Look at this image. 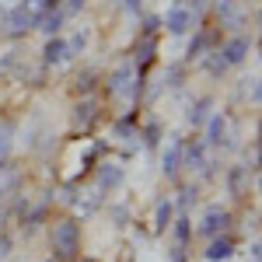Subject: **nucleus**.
<instances>
[{"mask_svg": "<svg viewBox=\"0 0 262 262\" xmlns=\"http://www.w3.org/2000/svg\"><path fill=\"white\" fill-rule=\"evenodd\" d=\"M49 248L56 262H74L81 255V224L74 217H63L49 227Z\"/></svg>", "mask_w": 262, "mask_h": 262, "instance_id": "nucleus-1", "label": "nucleus"}, {"mask_svg": "<svg viewBox=\"0 0 262 262\" xmlns=\"http://www.w3.org/2000/svg\"><path fill=\"white\" fill-rule=\"evenodd\" d=\"M161 25H164V32H168V35H175V39L189 35L196 25H203V4L171 0V4L164 7V14H161Z\"/></svg>", "mask_w": 262, "mask_h": 262, "instance_id": "nucleus-2", "label": "nucleus"}, {"mask_svg": "<svg viewBox=\"0 0 262 262\" xmlns=\"http://www.w3.org/2000/svg\"><path fill=\"white\" fill-rule=\"evenodd\" d=\"M203 143L210 150H234L238 147V137L231 133V116L227 112H213L203 122Z\"/></svg>", "mask_w": 262, "mask_h": 262, "instance_id": "nucleus-3", "label": "nucleus"}, {"mask_svg": "<svg viewBox=\"0 0 262 262\" xmlns=\"http://www.w3.org/2000/svg\"><path fill=\"white\" fill-rule=\"evenodd\" d=\"M231 224H234V213H231L227 206H221V203H210L192 231L203 234V238H217V234H227V231H231Z\"/></svg>", "mask_w": 262, "mask_h": 262, "instance_id": "nucleus-4", "label": "nucleus"}, {"mask_svg": "<svg viewBox=\"0 0 262 262\" xmlns=\"http://www.w3.org/2000/svg\"><path fill=\"white\" fill-rule=\"evenodd\" d=\"M221 46V28H213V25H196L192 28V39H189V49H185V60H200L206 53H213Z\"/></svg>", "mask_w": 262, "mask_h": 262, "instance_id": "nucleus-5", "label": "nucleus"}, {"mask_svg": "<svg viewBox=\"0 0 262 262\" xmlns=\"http://www.w3.org/2000/svg\"><path fill=\"white\" fill-rule=\"evenodd\" d=\"M252 46H255V39H252V35L234 32L231 39H224L221 46H217V53L224 56V63H227V67H245V63H248V53H252Z\"/></svg>", "mask_w": 262, "mask_h": 262, "instance_id": "nucleus-6", "label": "nucleus"}, {"mask_svg": "<svg viewBox=\"0 0 262 262\" xmlns=\"http://www.w3.org/2000/svg\"><path fill=\"white\" fill-rule=\"evenodd\" d=\"M210 7H213V18H217L221 28L238 32V28H245V21H248V11H245L242 0H213Z\"/></svg>", "mask_w": 262, "mask_h": 262, "instance_id": "nucleus-7", "label": "nucleus"}, {"mask_svg": "<svg viewBox=\"0 0 262 262\" xmlns=\"http://www.w3.org/2000/svg\"><path fill=\"white\" fill-rule=\"evenodd\" d=\"M122 182H126V168H122V161H98V168H95V189H98L101 196L122 189Z\"/></svg>", "mask_w": 262, "mask_h": 262, "instance_id": "nucleus-8", "label": "nucleus"}, {"mask_svg": "<svg viewBox=\"0 0 262 262\" xmlns=\"http://www.w3.org/2000/svg\"><path fill=\"white\" fill-rule=\"evenodd\" d=\"M0 18H4V32L11 35V39H25L32 28H35V11H25V7H11V11H0Z\"/></svg>", "mask_w": 262, "mask_h": 262, "instance_id": "nucleus-9", "label": "nucleus"}, {"mask_svg": "<svg viewBox=\"0 0 262 262\" xmlns=\"http://www.w3.org/2000/svg\"><path fill=\"white\" fill-rule=\"evenodd\" d=\"M70 60H74V53H70V46H67L63 35H49V39L42 42V53H39L42 70H49V67H67Z\"/></svg>", "mask_w": 262, "mask_h": 262, "instance_id": "nucleus-10", "label": "nucleus"}, {"mask_svg": "<svg viewBox=\"0 0 262 262\" xmlns=\"http://www.w3.org/2000/svg\"><path fill=\"white\" fill-rule=\"evenodd\" d=\"M98 119H101V101L95 98V95L81 98L77 105H74V112H70V126H74L77 133H88Z\"/></svg>", "mask_w": 262, "mask_h": 262, "instance_id": "nucleus-11", "label": "nucleus"}, {"mask_svg": "<svg viewBox=\"0 0 262 262\" xmlns=\"http://www.w3.org/2000/svg\"><path fill=\"white\" fill-rule=\"evenodd\" d=\"M259 175V168H248V164H231V168H224V189H227V196H245L248 192V182Z\"/></svg>", "mask_w": 262, "mask_h": 262, "instance_id": "nucleus-12", "label": "nucleus"}, {"mask_svg": "<svg viewBox=\"0 0 262 262\" xmlns=\"http://www.w3.org/2000/svg\"><path fill=\"white\" fill-rule=\"evenodd\" d=\"M206 161H210V147L203 143V137H192V140H185V147H182V168H189V171L203 175Z\"/></svg>", "mask_w": 262, "mask_h": 262, "instance_id": "nucleus-13", "label": "nucleus"}, {"mask_svg": "<svg viewBox=\"0 0 262 262\" xmlns=\"http://www.w3.org/2000/svg\"><path fill=\"white\" fill-rule=\"evenodd\" d=\"M234 252H238V242H234L231 234H217V238H206V252H203V259H206V262H231V259H234Z\"/></svg>", "mask_w": 262, "mask_h": 262, "instance_id": "nucleus-14", "label": "nucleus"}, {"mask_svg": "<svg viewBox=\"0 0 262 262\" xmlns=\"http://www.w3.org/2000/svg\"><path fill=\"white\" fill-rule=\"evenodd\" d=\"M182 147H185V140H182V137H171L168 147L161 150V175H164V179H179V171H182Z\"/></svg>", "mask_w": 262, "mask_h": 262, "instance_id": "nucleus-15", "label": "nucleus"}, {"mask_svg": "<svg viewBox=\"0 0 262 262\" xmlns=\"http://www.w3.org/2000/svg\"><path fill=\"white\" fill-rule=\"evenodd\" d=\"M217 112V98L213 95H200V98L189 105V112H185V122L192 126V129H203V122L210 119Z\"/></svg>", "mask_w": 262, "mask_h": 262, "instance_id": "nucleus-16", "label": "nucleus"}, {"mask_svg": "<svg viewBox=\"0 0 262 262\" xmlns=\"http://www.w3.org/2000/svg\"><path fill=\"white\" fill-rule=\"evenodd\" d=\"M175 203H171V196H161V200L154 203V217H150V227H154V234H164L168 227H171V221H175Z\"/></svg>", "mask_w": 262, "mask_h": 262, "instance_id": "nucleus-17", "label": "nucleus"}, {"mask_svg": "<svg viewBox=\"0 0 262 262\" xmlns=\"http://www.w3.org/2000/svg\"><path fill=\"white\" fill-rule=\"evenodd\" d=\"M200 192H203V182L196 179H189V182H179V196H175V210H179V213H189V206H196V203H200Z\"/></svg>", "mask_w": 262, "mask_h": 262, "instance_id": "nucleus-18", "label": "nucleus"}, {"mask_svg": "<svg viewBox=\"0 0 262 262\" xmlns=\"http://www.w3.org/2000/svg\"><path fill=\"white\" fill-rule=\"evenodd\" d=\"M46 221H49V206H46V203H39V206H28V210L21 213V234H25V238H32V234H35V231H39Z\"/></svg>", "mask_w": 262, "mask_h": 262, "instance_id": "nucleus-19", "label": "nucleus"}, {"mask_svg": "<svg viewBox=\"0 0 262 262\" xmlns=\"http://www.w3.org/2000/svg\"><path fill=\"white\" fill-rule=\"evenodd\" d=\"M63 21H67L63 11H35V28H39L46 39H49V35H60Z\"/></svg>", "mask_w": 262, "mask_h": 262, "instance_id": "nucleus-20", "label": "nucleus"}, {"mask_svg": "<svg viewBox=\"0 0 262 262\" xmlns=\"http://www.w3.org/2000/svg\"><path fill=\"white\" fill-rule=\"evenodd\" d=\"M137 140L147 147V150H158L164 140V126L161 119H150V122H143V126H137Z\"/></svg>", "mask_w": 262, "mask_h": 262, "instance_id": "nucleus-21", "label": "nucleus"}, {"mask_svg": "<svg viewBox=\"0 0 262 262\" xmlns=\"http://www.w3.org/2000/svg\"><path fill=\"white\" fill-rule=\"evenodd\" d=\"M101 84V74L95 70V67H88V70H81L77 77H74V95H81V98H88V95H95Z\"/></svg>", "mask_w": 262, "mask_h": 262, "instance_id": "nucleus-22", "label": "nucleus"}, {"mask_svg": "<svg viewBox=\"0 0 262 262\" xmlns=\"http://www.w3.org/2000/svg\"><path fill=\"white\" fill-rule=\"evenodd\" d=\"M168 231H171L175 245H185V248L192 245V234H196V231H192V217H189V213H175V221H171V227H168Z\"/></svg>", "mask_w": 262, "mask_h": 262, "instance_id": "nucleus-23", "label": "nucleus"}, {"mask_svg": "<svg viewBox=\"0 0 262 262\" xmlns=\"http://www.w3.org/2000/svg\"><path fill=\"white\" fill-rule=\"evenodd\" d=\"M158 81H161V88H168V91H179L182 84H185V63H168Z\"/></svg>", "mask_w": 262, "mask_h": 262, "instance_id": "nucleus-24", "label": "nucleus"}, {"mask_svg": "<svg viewBox=\"0 0 262 262\" xmlns=\"http://www.w3.org/2000/svg\"><path fill=\"white\" fill-rule=\"evenodd\" d=\"M14 133H18V122L0 119V161L11 158V150H14Z\"/></svg>", "mask_w": 262, "mask_h": 262, "instance_id": "nucleus-25", "label": "nucleus"}, {"mask_svg": "<svg viewBox=\"0 0 262 262\" xmlns=\"http://www.w3.org/2000/svg\"><path fill=\"white\" fill-rule=\"evenodd\" d=\"M203 67V70H206V74H210V77H217V81H221L224 74H227V70H231V67H227V63H224V56L221 53H217V49H213V53H206V56H200V60H196Z\"/></svg>", "mask_w": 262, "mask_h": 262, "instance_id": "nucleus-26", "label": "nucleus"}, {"mask_svg": "<svg viewBox=\"0 0 262 262\" xmlns=\"http://www.w3.org/2000/svg\"><path fill=\"white\" fill-rule=\"evenodd\" d=\"M154 53H158V39H140L133 46V63H137V70H143L147 63L154 60Z\"/></svg>", "mask_w": 262, "mask_h": 262, "instance_id": "nucleus-27", "label": "nucleus"}, {"mask_svg": "<svg viewBox=\"0 0 262 262\" xmlns=\"http://www.w3.org/2000/svg\"><path fill=\"white\" fill-rule=\"evenodd\" d=\"M112 133H116V140L137 143V119H133V116H122V119H116V126H112Z\"/></svg>", "mask_w": 262, "mask_h": 262, "instance_id": "nucleus-28", "label": "nucleus"}, {"mask_svg": "<svg viewBox=\"0 0 262 262\" xmlns=\"http://www.w3.org/2000/svg\"><path fill=\"white\" fill-rule=\"evenodd\" d=\"M67 46H70V53H74V56H81L84 49L91 46V28H88V25H81V28H77V32L67 39Z\"/></svg>", "mask_w": 262, "mask_h": 262, "instance_id": "nucleus-29", "label": "nucleus"}, {"mask_svg": "<svg viewBox=\"0 0 262 262\" xmlns=\"http://www.w3.org/2000/svg\"><path fill=\"white\" fill-rule=\"evenodd\" d=\"M238 98H248L252 105H259V77H248V81H238Z\"/></svg>", "mask_w": 262, "mask_h": 262, "instance_id": "nucleus-30", "label": "nucleus"}, {"mask_svg": "<svg viewBox=\"0 0 262 262\" xmlns=\"http://www.w3.org/2000/svg\"><path fill=\"white\" fill-rule=\"evenodd\" d=\"M108 217L119 224V227L133 224V221H129V206H126V203H108Z\"/></svg>", "mask_w": 262, "mask_h": 262, "instance_id": "nucleus-31", "label": "nucleus"}, {"mask_svg": "<svg viewBox=\"0 0 262 262\" xmlns=\"http://www.w3.org/2000/svg\"><path fill=\"white\" fill-rule=\"evenodd\" d=\"M158 28H161V18L158 14H147L140 25V39H158Z\"/></svg>", "mask_w": 262, "mask_h": 262, "instance_id": "nucleus-32", "label": "nucleus"}, {"mask_svg": "<svg viewBox=\"0 0 262 262\" xmlns=\"http://www.w3.org/2000/svg\"><path fill=\"white\" fill-rule=\"evenodd\" d=\"M11 252H14V234L0 231V262H7V259H11Z\"/></svg>", "mask_w": 262, "mask_h": 262, "instance_id": "nucleus-33", "label": "nucleus"}, {"mask_svg": "<svg viewBox=\"0 0 262 262\" xmlns=\"http://www.w3.org/2000/svg\"><path fill=\"white\" fill-rule=\"evenodd\" d=\"M84 7H88V0H63L60 4V11L67 14V18H70V14H81Z\"/></svg>", "mask_w": 262, "mask_h": 262, "instance_id": "nucleus-34", "label": "nucleus"}, {"mask_svg": "<svg viewBox=\"0 0 262 262\" xmlns=\"http://www.w3.org/2000/svg\"><path fill=\"white\" fill-rule=\"evenodd\" d=\"M168 262H189V248L185 245H171L168 248Z\"/></svg>", "mask_w": 262, "mask_h": 262, "instance_id": "nucleus-35", "label": "nucleus"}, {"mask_svg": "<svg viewBox=\"0 0 262 262\" xmlns=\"http://www.w3.org/2000/svg\"><path fill=\"white\" fill-rule=\"evenodd\" d=\"M119 4H122V11H126V14H133V18L143 14V0H119Z\"/></svg>", "mask_w": 262, "mask_h": 262, "instance_id": "nucleus-36", "label": "nucleus"}, {"mask_svg": "<svg viewBox=\"0 0 262 262\" xmlns=\"http://www.w3.org/2000/svg\"><path fill=\"white\" fill-rule=\"evenodd\" d=\"M60 4H63V0H42L39 11H60Z\"/></svg>", "mask_w": 262, "mask_h": 262, "instance_id": "nucleus-37", "label": "nucleus"}, {"mask_svg": "<svg viewBox=\"0 0 262 262\" xmlns=\"http://www.w3.org/2000/svg\"><path fill=\"white\" fill-rule=\"evenodd\" d=\"M39 4H42V0H21V7H25V11H39Z\"/></svg>", "mask_w": 262, "mask_h": 262, "instance_id": "nucleus-38", "label": "nucleus"}, {"mask_svg": "<svg viewBox=\"0 0 262 262\" xmlns=\"http://www.w3.org/2000/svg\"><path fill=\"white\" fill-rule=\"evenodd\" d=\"M42 262H56V259H42Z\"/></svg>", "mask_w": 262, "mask_h": 262, "instance_id": "nucleus-39", "label": "nucleus"}, {"mask_svg": "<svg viewBox=\"0 0 262 262\" xmlns=\"http://www.w3.org/2000/svg\"><path fill=\"white\" fill-rule=\"evenodd\" d=\"M7 262H21V259H7Z\"/></svg>", "mask_w": 262, "mask_h": 262, "instance_id": "nucleus-40", "label": "nucleus"}, {"mask_svg": "<svg viewBox=\"0 0 262 262\" xmlns=\"http://www.w3.org/2000/svg\"><path fill=\"white\" fill-rule=\"evenodd\" d=\"M192 4H203V0H192Z\"/></svg>", "mask_w": 262, "mask_h": 262, "instance_id": "nucleus-41", "label": "nucleus"}]
</instances>
